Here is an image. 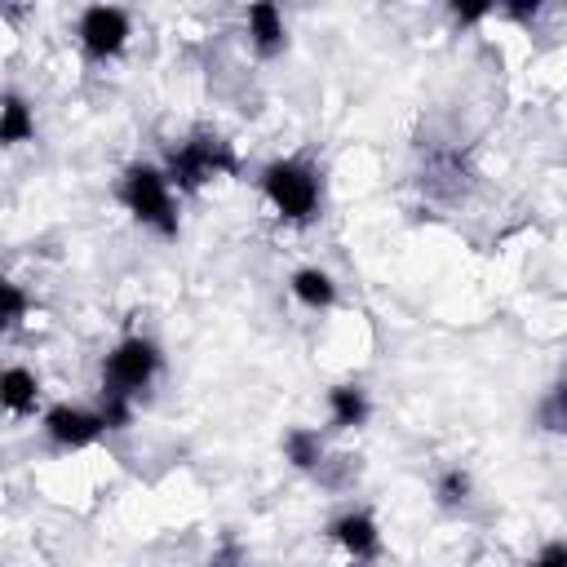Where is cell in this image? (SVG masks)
<instances>
[{
    "mask_svg": "<svg viewBox=\"0 0 567 567\" xmlns=\"http://www.w3.org/2000/svg\"><path fill=\"white\" fill-rule=\"evenodd\" d=\"M456 22H483V18H492L496 13V4H452L447 9Z\"/></svg>",
    "mask_w": 567,
    "mask_h": 567,
    "instance_id": "cell-18",
    "label": "cell"
},
{
    "mask_svg": "<svg viewBox=\"0 0 567 567\" xmlns=\"http://www.w3.org/2000/svg\"><path fill=\"white\" fill-rule=\"evenodd\" d=\"M288 292H292L306 310H328V306L337 301V284H332V275L319 270V266H301V270H292Z\"/></svg>",
    "mask_w": 567,
    "mask_h": 567,
    "instance_id": "cell-9",
    "label": "cell"
},
{
    "mask_svg": "<svg viewBox=\"0 0 567 567\" xmlns=\"http://www.w3.org/2000/svg\"><path fill=\"white\" fill-rule=\"evenodd\" d=\"M328 536L354 558V563H372L381 554V527L368 509H346L341 518L328 523Z\"/></svg>",
    "mask_w": 567,
    "mask_h": 567,
    "instance_id": "cell-7",
    "label": "cell"
},
{
    "mask_svg": "<svg viewBox=\"0 0 567 567\" xmlns=\"http://www.w3.org/2000/svg\"><path fill=\"white\" fill-rule=\"evenodd\" d=\"M248 40H252V49L261 53V58H275V53H284V44H288V31H284V13L275 9V4H248Z\"/></svg>",
    "mask_w": 567,
    "mask_h": 567,
    "instance_id": "cell-8",
    "label": "cell"
},
{
    "mask_svg": "<svg viewBox=\"0 0 567 567\" xmlns=\"http://www.w3.org/2000/svg\"><path fill=\"white\" fill-rule=\"evenodd\" d=\"M40 430H44V439H49L53 447L75 452V447H89V443H97V439L106 434V416H102V412H93V408L53 403V408L44 412Z\"/></svg>",
    "mask_w": 567,
    "mask_h": 567,
    "instance_id": "cell-6",
    "label": "cell"
},
{
    "mask_svg": "<svg viewBox=\"0 0 567 567\" xmlns=\"http://www.w3.org/2000/svg\"><path fill=\"white\" fill-rule=\"evenodd\" d=\"M434 496H439V505H465L470 501V474L461 470V465H447L443 474H439V483H434Z\"/></svg>",
    "mask_w": 567,
    "mask_h": 567,
    "instance_id": "cell-14",
    "label": "cell"
},
{
    "mask_svg": "<svg viewBox=\"0 0 567 567\" xmlns=\"http://www.w3.org/2000/svg\"><path fill=\"white\" fill-rule=\"evenodd\" d=\"M75 35H80L84 58L106 62L128 44V13L115 9V4H89L80 13V22H75Z\"/></svg>",
    "mask_w": 567,
    "mask_h": 567,
    "instance_id": "cell-5",
    "label": "cell"
},
{
    "mask_svg": "<svg viewBox=\"0 0 567 567\" xmlns=\"http://www.w3.org/2000/svg\"><path fill=\"white\" fill-rule=\"evenodd\" d=\"M0 394H4V408L13 412V416H27V412H35V399H40V381H35V372H27V368H9L4 372V385H0Z\"/></svg>",
    "mask_w": 567,
    "mask_h": 567,
    "instance_id": "cell-12",
    "label": "cell"
},
{
    "mask_svg": "<svg viewBox=\"0 0 567 567\" xmlns=\"http://www.w3.org/2000/svg\"><path fill=\"white\" fill-rule=\"evenodd\" d=\"M284 456H288L297 470H319V465H323V439H319V430L292 425V430L284 434Z\"/></svg>",
    "mask_w": 567,
    "mask_h": 567,
    "instance_id": "cell-13",
    "label": "cell"
},
{
    "mask_svg": "<svg viewBox=\"0 0 567 567\" xmlns=\"http://www.w3.org/2000/svg\"><path fill=\"white\" fill-rule=\"evenodd\" d=\"M235 168H239L235 164V151L217 133H190L186 142H177L168 151V164H164V173H168V182L177 190H199L217 173H235Z\"/></svg>",
    "mask_w": 567,
    "mask_h": 567,
    "instance_id": "cell-4",
    "label": "cell"
},
{
    "mask_svg": "<svg viewBox=\"0 0 567 567\" xmlns=\"http://www.w3.org/2000/svg\"><path fill=\"white\" fill-rule=\"evenodd\" d=\"M31 137H35L31 106L18 93H4V106H0V142L4 146H18V142H31Z\"/></svg>",
    "mask_w": 567,
    "mask_h": 567,
    "instance_id": "cell-11",
    "label": "cell"
},
{
    "mask_svg": "<svg viewBox=\"0 0 567 567\" xmlns=\"http://www.w3.org/2000/svg\"><path fill=\"white\" fill-rule=\"evenodd\" d=\"M368 412H372L368 390H359V385H350V381L328 390V416H332L337 430H354V425H363Z\"/></svg>",
    "mask_w": 567,
    "mask_h": 567,
    "instance_id": "cell-10",
    "label": "cell"
},
{
    "mask_svg": "<svg viewBox=\"0 0 567 567\" xmlns=\"http://www.w3.org/2000/svg\"><path fill=\"white\" fill-rule=\"evenodd\" d=\"M540 425L554 430V434H567V381L545 394V403H540Z\"/></svg>",
    "mask_w": 567,
    "mask_h": 567,
    "instance_id": "cell-15",
    "label": "cell"
},
{
    "mask_svg": "<svg viewBox=\"0 0 567 567\" xmlns=\"http://www.w3.org/2000/svg\"><path fill=\"white\" fill-rule=\"evenodd\" d=\"M261 195L270 199V208L292 221V226H306L315 213H319V173L306 164V159H270L261 168Z\"/></svg>",
    "mask_w": 567,
    "mask_h": 567,
    "instance_id": "cell-2",
    "label": "cell"
},
{
    "mask_svg": "<svg viewBox=\"0 0 567 567\" xmlns=\"http://www.w3.org/2000/svg\"><path fill=\"white\" fill-rule=\"evenodd\" d=\"M213 567H226V563H213Z\"/></svg>",
    "mask_w": 567,
    "mask_h": 567,
    "instance_id": "cell-20",
    "label": "cell"
},
{
    "mask_svg": "<svg viewBox=\"0 0 567 567\" xmlns=\"http://www.w3.org/2000/svg\"><path fill=\"white\" fill-rule=\"evenodd\" d=\"M532 567H567V540H554V545H545V549L532 558Z\"/></svg>",
    "mask_w": 567,
    "mask_h": 567,
    "instance_id": "cell-17",
    "label": "cell"
},
{
    "mask_svg": "<svg viewBox=\"0 0 567 567\" xmlns=\"http://www.w3.org/2000/svg\"><path fill=\"white\" fill-rule=\"evenodd\" d=\"M501 13H505V18H518V22H527V18H536V13H540V4H505Z\"/></svg>",
    "mask_w": 567,
    "mask_h": 567,
    "instance_id": "cell-19",
    "label": "cell"
},
{
    "mask_svg": "<svg viewBox=\"0 0 567 567\" xmlns=\"http://www.w3.org/2000/svg\"><path fill=\"white\" fill-rule=\"evenodd\" d=\"M115 195L159 239H177L182 221H177V199H173V182H168L164 168H155V164H128L124 177H120V186H115Z\"/></svg>",
    "mask_w": 567,
    "mask_h": 567,
    "instance_id": "cell-1",
    "label": "cell"
},
{
    "mask_svg": "<svg viewBox=\"0 0 567 567\" xmlns=\"http://www.w3.org/2000/svg\"><path fill=\"white\" fill-rule=\"evenodd\" d=\"M27 306H31L27 292H22L13 279H4V284H0V319H4V328H18V323L27 319Z\"/></svg>",
    "mask_w": 567,
    "mask_h": 567,
    "instance_id": "cell-16",
    "label": "cell"
},
{
    "mask_svg": "<svg viewBox=\"0 0 567 567\" xmlns=\"http://www.w3.org/2000/svg\"><path fill=\"white\" fill-rule=\"evenodd\" d=\"M159 372V346L151 337H124L111 346L102 363V399L133 403Z\"/></svg>",
    "mask_w": 567,
    "mask_h": 567,
    "instance_id": "cell-3",
    "label": "cell"
}]
</instances>
